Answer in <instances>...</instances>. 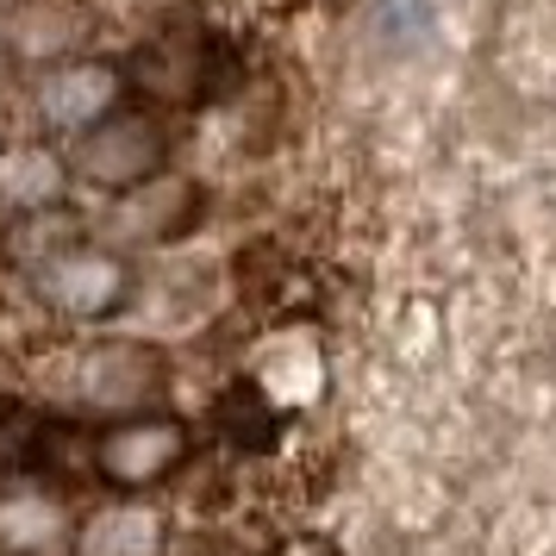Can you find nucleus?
Listing matches in <instances>:
<instances>
[{
	"label": "nucleus",
	"mask_w": 556,
	"mask_h": 556,
	"mask_svg": "<svg viewBox=\"0 0 556 556\" xmlns=\"http://www.w3.org/2000/svg\"><path fill=\"white\" fill-rule=\"evenodd\" d=\"M131 263L119 251H106V244H76V251H63L56 263H45L38 276H31V294L63 313V319H113L119 306L131 301Z\"/></svg>",
	"instance_id": "nucleus-1"
},
{
	"label": "nucleus",
	"mask_w": 556,
	"mask_h": 556,
	"mask_svg": "<svg viewBox=\"0 0 556 556\" xmlns=\"http://www.w3.org/2000/svg\"><path fill=\"white\" fill-rule=\"evenodd\" d=\"M163 163H169L163 126H156L151 113H131V106H119V113L101 119L94 131H81L76 156H70V169H76L81 181H94V188H126V194L163 176Z\"/></svg>",
	"instance_id": "nucleus-2"
},
{
	"label": "nucleus",
	"mask_w": 556,
	"mask_h": 556,
	"mask_svg": "<svg viewBox=\"0 0 556 556\" xmlns=\"http://www.w3.org/2000/svg\"><path fill=\"white\" fill-rule=\"evenodd\" d=\"M188 456V426L169 413H131L94 438V476L106 488H156Z\"/></svg>",
	"instance_id": "nucleus-3"
},
{
	"label": "nucleus",
	"mask_w": 556,
	"mask_h": 556,
	"mask_svg": "<svg viewBox=\"0 0 556 556\" xmlns=\"http://www.w3.org/2000/svg\"><path fill=\"white\" fill-rule=\"evenodd\" d=\"M126 106V70L113 56H63L38 76V119L56 131H94Z\"/></svg>",
	"instance_id": "nucleus-4"
},
{
	"label": "nucleus",
	"mask_w": 556,
	"mask_h": 556,
	"mask_svg": "<svg viewBox=\"0 0 556 556\" xmlns=\"http://www.w3.org/2000/svg\"><path fill=\"white\" fill-rule=\"evenodd\" d=\"M206 213V188L201 181H144V188H131L126 201L113 206V219L106 231L119 238V244H176L188 231L201 226Z\"/></svg>",
	"instance_id": "nucleus-5"
},
{
	"label": "nucleus",
	"mask_w": 556,
	"mask_h": 556,
	"mask_svg": "<svg viewBox=\"0 0 556 556\" xmlns=\"http://www.w3.org/2000/svg\"><path fill=\"white\" fill-rule=\"evenodd\" d=\"M156 388H163V356L151 344H94L76 369V394L101 413L151 401Z\"/></svg>",
	"instance_id": "nucleus-6"
},
{
	"label": "nucleus",
	"mask_w": 556,
	"mask_h": 556,
	"mask_svg": "<svg viewBox=\"0 0 556 556\" xmlns=\"http://www.w3.org/2000/svg\"><path fill=\"white\" fill-rule=\"evenodd\" d=\"M169 526L144 501H106L76 526V556H163Z\"/></svg>",
	"instance_id": "nucleus-7"
},
{
	"label": "nucleus",
	"mask_w": 556,
	"mask_h": 556,
	"mask_svg": "<svg viewBox=\"0 0 556 556\" xmlns=\"http://www.w3.org/2000/svg\"><path fill=\"white\" fill-rule=\"evenodd\" d=\"M70 176H76V169H70L51 144H0V213L20 219V213L63 206Z\"/></svg>",
	"instance_id": "nucleus-8"
},
{
	"label": "nucleus",
	"mask_w": 556,
	"mask_h": 556,
	"mask_svg": "<svg viewBox=\"0 0 556 556\" xmlns=\"http://www.w3.org/2000/svg\"><path fill=\"white\" fill-rule=\"evenodd\" d=\"M81 244V219L70 206H45V213H20L0 226V263L20 269V276H38L45 263H56L63 251Z\"/></svg>",
	"instance_id": "nucleus-9"
},
{
	"label": "nucleus",
	"mask_w": 556,
	"mask_h": 556,
	"mask_svg": "<svg viewBox=\"0 0 556 556\" xmlns=\"http://www.w3.org/2000/svg\"><path fill=\"white\" fill-rule=\"evenodd\" d=\"M213 426H219V438L238 444V451H269L281 419H276V406H269V394H263L256 381H226V394L213 401Z\"/></svg>",
	"instance_id": "nucleus-10"
},
{
	"label": "nucleus",
	"mask_w": 556,
	"mask_h": 556,
	"mask_svg": "<svg viewBox=\"0 0 556 556\" xmlns=\"http://www.w3.org/2000/svg\"><path fill=\"white\" fill-rule=\"evenodd\" d=\"M26 463L51 481V488H70L81 469H94V438H76L70 426H45L38 438H31Z\"/></svg>",
	"instance_id": "nucleus-11"
},
{
	"label": "nucleus",
	"mask_w": 556,
	"mask_h": 556,
	"mask_svg": "<svg viewBox=\"0 0 556 556\" xmlns=\"http://www.w3.org/2000/svg\"><path fill=\"white\" fill-rule=\"evenodd\" d=\"M438 13H444V0H381L369 31H376L381 51H419L438 26Z\"/></svg>",
	"instance_id": "nucleus-12"
},
{
	"label": "nucleus",
	"mask_w": 556,
	"mask_h": 556,
	"mask_svg": "<svg viewBox=\"0 0 556 556\" xmlns=\"http://www.w3.org/2000/svg\"><path fill=\"white\" fill-rule=\"evenodd\" d=\"M56 531V506L45 494H13V501H0V544L7 551H31V544H45Z\"/></svg>",
	"instance_id": "nucleus-13"
},
{
	"label": "nucleus",
	"mask_w": 556,
	"mask_h": 556,
	"mask_svg": "<svg viewBox=\"0 0 556 556\" xmlns=\"http://www.w3.org/2000/svg\"><path fill=\"white\" fill-rule=\"evenodd\" d=\"M13 426H20V394H7V388H0V438H7Z\"/></svg>",
	"instance_id": "nucleus-14"
},
{
	"label": "nucleus",
	"mask_w": 556,
	"mask_h": 556,
	"mask_svg": "<svg viewBox=\"0 0 556 556\" xmlns=\"http://www.w3.org/2000/svg\"><path fill=\"white\" fill-rule=\"evenodd\" d=\"M7 70H13V51H7V38H0V76H7Z\"/></svg>",
	"instance_id": "nucleus-15"
},
{
	"label": "nucleus",
	"mask_w": 556,
	"mask_h": 556,
	"mask_svg": "<svg viewBox=\"0 0 556 556\" xmlns=\"http://www.w3.org/2000/svg\"><path fill=\"white\" fill-rule=\"evenodd\" d=\"M0 144H7V101H0Z\"/></svg>",
	"instance_id": "nucleus-16"
}]
</instances>
